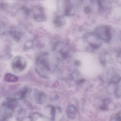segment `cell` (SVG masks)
I'll list each match as a JSON object with an SVG mask.
<instances>
[{
    "mask_svg": "<svg viewBox=\"0 0 121 121\" xmlns=\"http://www.w3.org/2000/svg\"><path fill=\"white\" fill-rule=\"evenodd\" d=\"M109 121H121V117H118L113 118Z\"/></svg>",
    "mask_w": 121,
    "mask_h": 121,
    "instance_id": "30bf717a",
    "label": "cell"
},
{
    "mask_svg": "<svg viewBox=\"0 0 121 121\" xmlns=\"http://www.w3.org/2000/svg\"><path fill=\"white\" fill-rule=\"evenodd\" d=\"M46 55L40 57L37 61L36 70L39 74L45 76L49 71L50 65Z\"/></svg>",
    "mask_w": 121,
    "mask_h": 121,
    "instance_id": "6da1fadb",
    "label": "cell"
},
{
    "mask_svg": "<svg viewBox=\"0 0 121 121\" xmlns=\"http://www.w3.org/2000/svg\"><path fill=\"white\" fill-rule=\"evenodd\" d=\"M34 18L38 21H43L46 19V16L44 11L41 8H38L35 9L34 14Z\"/></svg>",
    "mask_w": 121,
    "mask_h": 121,
    "instance_id": "8992f818",
    "label": "cell"
},
{
    "mask_svg": "<svg viewBox=\"0 0 121 121\" xmlns=\"http://www.w3.org/2000/svg\"><path fill=\"white\" fill-rule=\"evenodd\" d=\"M97 35L99 37L101 38L106 42H109L112 38L111 30L107 26L99 27L97 30Z\"/></svg>",
    "mask_w": 121,
    "mask_h": 121,
    "instance_id": "3957f363",
    "label": "cell"
},
{
    "mask_svg": "<svg viewBox=\"0 0 121 121\" xmlns=\"http://www.w3.org/2000/svg\"><path fill=\"white\" fill-rule=\"evenodd\" d=\"M116 84L114 93L116 97L119 98L121 97V79Z\"/></svg>",
    "mask_w": 121,
    "mask_h": 121,
    "instance_id": "ba28073f",
    "label": "cell"
},
{
    "mask_svg": "<svg viewBox=\"0 0 121 121\" xmlns=\"http://www.w3.org/2000/svg\"><path fill=\"white\" fill-rule=\"evenodd\" d=\"M62 20V18L60 16H56L55 17V19L54 20L55 23L57 26L61 25L63 23Z\"/></svg>",
    "mask_w": 121,
    "mask_h": 121,
    "instance_id": "9c48e42d",
    "label": "cell"
},
{
    "mask_svg": "<svg viewBox=\"0 0 121 121\" xmlns=\"http://www.w3.org/2000/svg\"><path fill=\"white\" fill-rule=\"evenodd\" d=\"M117 107L116 105L112 102L111 99L109 98H106L104 99L103 104L101 106L100 108L101 110L104 111H107L109 110L113 111L116 110Z\"/></svg>",
    "mask_w": 121,
    "mask_h": 121,
    "instance_id": "5b68a950",
    "label": "cell"
},
{
    "mask_svg": "<svg viewBox=\"0 0 121 121\" xmlns=\"http://www.w3.org/2000/svg\"><path fill=\"white\" fill-rule=\"evenodd\" d=\"M86 39L90 45L93 48H98L101 45L98 36H96L94 34H87Z\"/></svg>",
    "mask_w": 121,
    "mask_h": 121,
    "instance_id": "277c9868",
    "label": "cell"
},
{
    "mask_svg": "<svg viewBox=\"0 0 121 121\" xmlns=\"http://www.w3.org/2000/svg\"><path fill=\"white\" fill-rule=\"evenodd\" d=\"M27 66V62L23 57L18 56L15 57L12 61L11 66L15 71H21Z\"/></svg>",
    "mask_w": 121,
    "mask_h": 121,
    "instance_id": "7a4b0ae2",
    "label": "cell"
},
{
    "mask_svg": "<svg viewBox=\"0 0 121 121\" xmlns=\"http://www.w3.org/2000/svg\"><path fill=\"white\" fill-rule=\"evenodd\" d=\"M4 80L8 82H15L18 80V78L12 74L7 73L5 75Z\"/></svg>",
    "mask_w": 121,
    "mask_h": 121,
    "instance_id": "52a82bcc",
    "label": "cell"
}]
</instances>
